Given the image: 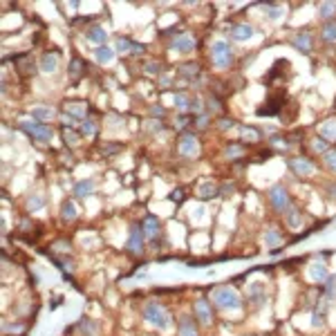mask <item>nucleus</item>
<instances>
[{
	"mask_svg": "<svg viewBox=\"0 0 336 336\" xmlns=\"http://www.w3.org/2000/svg\"><path fill=\"white\" fill-rule=\"evenodd\" d=\"M195 195H197L199 199H213V197L220 195V186L213 184L211 179H207V182H202L197 188H195Z\"/></svg>",
	"mask_w": 336,
	"mask_h": 336,
	"instance_id": "nucleus-25",
	"label": "nucleus"
},
{
	"mask_svg": "<svg viewBox=\"0 0 336 336\" xmlns=\"http://www.w3.org/2000/svg\"><path fill=\"white\" fill-rule=\"evenodd\" d=\"M292 47L298 49L300 54H312L314 52V34L309 29H298L292 36Z\"/></svg>",
	"mask_w": 336,
	"mask_h": 336,
	"instance_id": "nucleus-11",
	"label": "nucleus"
},
{
	"mask_svg": "<svg viewBox=\"0 0 336 336\" xmlns=\"http://www.w3.org/2000/svg\"><path fill=\"white\" fill-rule=\"evenodd\" d=\"M215 305L211 303V298L207 296H199V298L193 300V316L195 320L199 323V327H211L215 323Z\"/></svg>",
	"mask_w": 336,
	"mask_h": 336,
	"instance_id": "nucleus-7",
	"label": "nucleus"
},
{
	"mask_svg": "<svg viewBox=\"0 0 336 336\" xmlns=\"http://www.w3.org/2000/svg\"><path fill=\"white\" fill-rule=\"evenodd\" d=\"M285 242V233L280 227H267L264 229V244L267 247H280Z\"/></svg>",
	"mask_w": 336,
	"mask_h": 336,
	"instance_id": "nucleus-26",
	"label": "nucleus"
},
{
	"mask_svg": "<svg viewBox=\"0 0 336 336\" xmlns=\"http://www.w3.org/2000/svg\"><path fill=\"white\" fill-rule=\"evenodd\" d=\"M132 41H130V38H126V36H119L117 38V52H123V54H126V52H132Z\"/></svg>",
	"mask_w": 336,
	"mask_h": 336,
	"instance_id": "nucleus-49",
	"label": "nucleus"
},
{
	"mask_svg": "<svg viewBox=\"0 0 336 336\" xmlns=\"http://www.w3.org/2000/svg\"><path fill=\"white\" fill-rule=\"evenodd\" d=\"M54 249H56V251H70V242H56Z\"/></svg>",
	"mask_w": 336,
	"mask_h": 336,
	"instance_id": "nucleus-59",
	"label": "nucleus"
},
{
	"mask_svg": "<svg viewBox=\"0 0 336 336\" xmlns=\"http://www.w3.org/2000/svg\"><path fill=\"white\" fill-rule=\"evenodd\" d=\"M18 128L41 144H47L49 139H52V126L36 121V119H21V121H18Z\"/></svg>",
	"mask_w": 336,
	"mask_h": 336,
	"instance_id": "nucleus-6",
	"label": "nucleus"
},
{
	"mask_svg": "<svg viewBox=\"0 0 336 336\" xmlns=\"http://www.w3.org/2000/svg\"><path fill=\"white\" fill-rule=\"evenodd\" d=\"M309 274H312V280H314V283L320 285V287H323L325 280L329 278V272H327V267H325V262H318V260L309 264Z\"/></svg>",
	"mask_w": 336,
	"mask_h": 336,
	"instance_id": "nucleus-27",
	"label": "nucleus"
},
{
	"mask_svg": "<svg viewBox=\"0 0 336 336\" xmlns=\"http://www.w3.org/2000/svg\"><path fill=\"white\" fill-rule=\"evenodd\" d=\"M207 112L213 117V114H220V112H224V99L222 97H218V94H207Z\"/></svg>",
	"mask_w": 336,
	"mask_h": 336,
	"instance_id": "nucleus-29",
	"label": "nucleus"
},
{
	"mask_svg": "<svg viewBox=\"0 0 336 336\" xmlns=\"http://www.w3.org/2000/svg\"><path fill=\"white\" fill-rule=\"evenodd\" d=\"M209 58H211V63H213V68L220 70V72H227V70H231L233 65H235V52H233V47L229 45V41H222V38L211 45Z\"/></svg>",
	"mask_w": 336,
	"mask_h": 336,
	"instance_id": "nucleus-3",
	"label": "nucleus"
},
{
	"mask_svg": "<svg viewBox=\"0 0 336 336\" xmlns=\"http://www.w3.org/2000/svg\"><path fill=\"white\" fill-rule=\"evenodd\" d=\"M148 110H150V114H153V117H157V119H159V121H162V119H164V117H166V114H168V110L164 108V105H159V103H157V105L153 103V105H150Z\"/></svg>",
	"mask_w": 336,
	"mask_h": 336,
	"instance_id": "nucleus-51",
	"label": "nucleus"
},
{
	"mask_svg": "<svg viewBox=\"0 0 336 336\" xmlns=\"http://www.w3.org/2000/svg\"><path fill=\"white\" fill-rule=\"evenodd\" d=\"M264 12H269V18H278L280 16V7H278V5H264Z\"/></svg>",
	"mask_w": 336,
	"mask_h": 336,
	"instance_id": "nucleus-56",
	"label": "nucleus"
},
{
	"mask_svg": "<svg viewBox=\"0 0 336 336\" xmlns=\"http://www.w3.org/2000/svg\"><path fill=\"white\" fill-rule=\"evenodd\" d=\"M92 193H94V179H83V182H79L74 186V195L77 197H88Z\"/></svg>",
	"mask_w": 336,
	"mask_h": 336,
	"instance_id": "nucleus-39",
	"label": "nucleus"
},
{
	"mask_svg": "<svg viewBox=\"0 0 336 336\" xmlns=\"http://www.w3.org/2000/svg\"><path fill=\"white\" fill-rule=\"evenodd\" d=\"M58 61H61V54L58 52H45L41 56V72L54 74L58 70Z\"/></svg>",
	"mask_w": 336,
	"mask_h": 336,
	"instance_id": "nucleus-20",
	"label": "nucleus"
},
{
	"mask_svg": "<svg viewBox=\"0 0 336 336\" xmlns=\"http://www.w3.org/2000/svg\"><path fill=\"white\" fill-rule=\"evenodd\" d=\"M267 204L276 215L283 218V215L294 207V197H292V193H289V188L285 186V184H274L272 188H267Z\"/></svg>",
	"mask_w": 336,
	"mask_h": 336,
	"instance_id": "nucleus-4",
	"label": "nucleus"
},
{
	"mask_svg": "<svg viewBox=\"0 0 336 336\" xmlns=\"http://www.w3.org/2000/svg\"><path fill=\"white\" fill-rule=\"evenodd\" d=\"M235 193V184L233 182H224V184H220V195H233Z\"/></svg>",
	"mask_w": 336,
	"mask_h": 336,
	"instance_id": "nucleus-54",
	"label": "nucleus"
},
{
	"mask_svg": "<svg viewBox=\"0 0 336 336\" xmlns=\"http://www.w3.org/2000/svg\"><path fill=\"white\" fill-rule=\"evenodd\" d=\"M215 126H218L220 132H227V130H233L238 128V121H235L233 117H220L218 121H215Z\"/></svg>",
	"mask_w": 336,
	"mask_h": 336,
	"instance_id": "nucleus-45",
	"label": "nucleus"
},
{
	"mask_svg": "<svg viewBox=\"0 0 336 336\" xmlns=\"http://www.w3.org/2000/svg\"><path fill=\"white\" fill-rule=\"evenodd\" d=\"M184 197H186V195H184V188H175L173 195H170V199H173V202H182Z\"/></svg>",
	"mask_w": 336,
	"mask_h": 336,
	"instance_id": "nucleus-57",
	"label": "nucleus"
},
{
	"mask_svg": "<svg viewBox=\"0 0 336 336\" xmlns=\"http://www.w3.org/2000/svg\"><path fill=\"white\" fill-rule=\"evenodd\" d=\"M170 49H175L179 54H190L197 49V41H195V36L190 32H177L170 38Z\"/></svg>",
	"mask_w": 336,
	"mask_h": 336,
	"instance_id": "nucleus-10",
	"label": "nucleus"
},
{
	"mask_svg": "<svg viewBox=\"0 0 336 336\" xmlns=\"http://www.w3.org/2000/svg\"><path fill=\"white\" fill-rule=\"evenodd\" d=\"M56 117V110L52 108V105H34L32 108V119H36V121H52V119Z\"/></svg>",
	"mask_w": 336,
	"mask_h": 336,
	"instance_id": "nucleus-28",
	"label": "nucleus"
},
{
	"mask_svg": "<svg viewBox=\"0 0 336 336\" xmlns=\"http://www.w3.org/2000/svg\"><path fill=\"white\" fill-rule=\"evenodd\" d=\"M61 119H63V126H65V128H74V126L79 123V119H74L72 114H68V112H65Z\"/></svg>",
	"mask_w": 336,
	"mask_h": 336,
	"instance_id": "nucleus-55",
	"label": "nucleus"
},
{
	"mask_svg": "<svg viewBox=\"0 0 336 336\" xmlns=\"http://www.w3.org/2000/svg\"><path fill=\"white\" fill-rule=\"evenodd\" d=\"M144 72H146V74H157V77H159V74H162V65L155 63V61H150V63H146Z\"/></svg>",
	"mask_w": 336,
	"mask_h": 336,
	"instance_id": "nucleus-53",
	"label": "nucleus"
},
{
	"mask_svg": "<svg viewBox=\"0 0 336 336\" xmlns=\"http://www.w3.org/2000/svg\"><path fill=\"white\" fill-rule=\"evenodd\" d=\"M287 168L292 170L294 177L298 179H312L318 170V164L312 159V155H294L287 159Z\"/></svg>",
	"mask_w": 336,
	"mask_h": 336,
	"instance_id": "nucleus-5",
	"label": "nucleus"
},
{
	"mask_svg": "<svg viewBox=\"0 0 336 336\" xmlns=\"http://www.w3.org/2000/svg\"><path fill=\"white\" fill-rule=\"evenodd\" d=\"M177 155L182 159H195L199 157V139H197V132H193V130H188V132H182L177 139Z\"/></svg>",
	"mask_w": 336,
	"mask_h": 336,
	"instance_id": "nucleus-8",
	"label": "nucleus"
},
{
	"mask_svg": "<svg viewBox=\"0 0 336 336\" xmlns=\"http://www.w3.org/2000/svg\"><path fill=\"white\" fill-rule=\"evenodd\" d=\"M142 229H144L146 240H157L159 235H162V222H159L155 215H146V218H144Z\"/></svg>",
	"mask_w": 336,
	"mask_h": 336,
	"instance_id": "nucleus-16",
	"label": "nucleus"
},
{
	"mask_svg": "<svg viewBox=\"0 0 336 336\" xmlns=\"http://www.w3.org/2000/svg\"><path fill=\"white\" fill-rule=\"evenodd\" d=\"M85 68H88V65H85V61H83V58L74 56L72 61H70V68H68V74H70V79H72V81H79V79H81L83 74H85Z\"/></svg>",
	"mask_w": 336,
	"mask_h": 336,
	"instance_id": "nucleus-30",
	"label": "nucleus"
},
{
	"mask_svg": "<svg viewBox=\"0 0 336 336\" xmlns=\"http://www.w3.org/2000/svg\"><path fill=\"white\" fill-rule=\"evenodd\" d=\"M123 150V144L119 142H103L101 144V155L103 157H114L117 153H121Z\"/></svg>",
	"mask_w": 336,
	"mask_h": 336,
	"instance_id": "nucleus-41",
	"label": "nucleus"
},
{
	"mask_svg": "<svg viewBox=\"0 0 336 336\" xmlns=\"http://www.w3.org/2000/svg\"><path fill=\"white\" fill-rule=\"evenodd\" d=\"M94 132H97V123H94L92 119H85V121L81 123V135H85V137H92Z\"/></svg>",
	"mask_w": 336,
	"mask_h": 336,
	"instance_id": "nucleus-50",
	"label": "nucleus"
},
{
	"mask_svg": "<svg viewBox=\"0 0 336 336\" xmlns=\"http://www.w3.org/2000/svg\"><path fill=\"white\" fill-rule=\"evenodd\" d=\"M177 334L179 336H199V323L193 314H182L177 318Z\"/></svg>",
	"mask_w": 336,
	"mask_h": 336,
	"instance_id": "nucleus-14",
	"label": "nucleus"
},
{
	"mask_svg": "<svg viewBox=\"0 0 336 336\" xmlns=\"http://www.w3.org/2000/svg\"><path fill=\"white\" fill-rule=\"evenodd\" d=\"M323 292H325V298H336V276H329L323 285Z\"/></svg>",
	"mask_w": 336,
	"mask_h": 336,
	"instance_id": "nucleus-47",
	"label": "nucleus"
},
{
	"mask_svg": "<svg viewBox=\"0 0 336 336\" xmlns=\"http://www.w3.org/2000/svg\"><path fill=\"white\" fill-rule=\"evenodd\" d=\"M159 88H168L170 85V74H164V77H159Z\"/></svg>",
	"mask_w": 336,
	"mask_h": 336,
	"instance_id": "nucleus-58",
	"label": "nucleus"
},
{
	"mask_svg": "<svg viewBox=\"0 0 336 336\" xmlns=\"http://www.w3.org/2000/svg\"><path fill=\"white\" fill-rule=\"evenodd\" d=\"M253 25H249V23H235L229 27V38L231 41H249V38L253 36Z\"/></svg>",
	"mask_w": 336,
	"mask_h": 336,
	"instance_id": "nucleus-15",
	"label": "nucleus"
},
{
	"mask_svg": "<svg viewBox=\"0 0 336 336\" xmlns=\"http://www.w3.org/2000/svg\"><path fill=\"white\" fill-rule=\"evenodd\" d=\"M283 101H285L283 94H269L267 105H262V108L258 110V114H260V117H262V114H264V117H269V114H278L280 110H283V105H285Z\"/></svg>",
	"mask_w": 336,
	"mask_h": 336,
	"instance_id": "nucleus-17",
	"label": "nucleus"
},
{
	"mask_svg": "<svg viewBox=\"0 0 336 336\" xmlns=\"http://www.w3.org/2000/svg\"><path fill=\"white\" fill-rule=\"evenodd\" d=\"M146 130H148V132H162L164 121H159V119H150V121L146 123Z\"/></svg>",
	"mask_w": 336,
	"mask_h": 336,
	"instance_id": "nucleus-52",
	"label": "nucleus"
},
{
	"mask_svg": "<svg viewBox=\"0 0 336 336\" xmlns=\"http://www.w3.org/2000/svg\"><path fill=\"white\" fill-rule=\"evenodd\" d=\"M144 320H148L150 325H155L157 329H168L173 327V316H170L168 307L162 300H146L142 307Z\"/></svg>",
	"mask_w": 336,
	"mask_h": 336,
	"instance_id": "nucleus-2",
	"label": "nucleus"
},
{
	"mask_svg": "<svg viewBox=\"0 0 336 336\" xmlns=\"http://www.w3.org/2000/svg\"><path fill=\"white\" fill-rule=\"evenodd\" d=\"M318 18L323 23L336 21V3H320L318 5Z\"/></svg>",
	"mask_w": 336,
	"mask_h": 336,
	"instance_id": "nucleus-34",
	"label": "nucleus"
},
{
	"mask_svg": "<svg viewBox=\"0 0 336 336\" xmlns=\"http://www.w3.org/2000/svg\"><path fill=\"white\" fill-rule=\"evenodd\" d=\"M247 150H249V146L247 144H242V142H229L227 146H224V159L227 162H231V164H235V162H242V159H247Z\"/></svg>",
	"mask_w": 336,
	"mask_h": 336,
	"instance_id": "nucleus-13",
	"label": "nucleus"
},
{
	"mask_svg": "<svg viewBox=\"0 0 336 336\" xmlns=\"http://www.w3.org/2000/svg\"><path fill=\"white\" fill-rule=\"evenodd\" d=\"M323 166L327 168V173H332V175H336V148L332 146L327 150V153L323 155Z\"/></svg>",
	"mask_w": 336,
	"mask_h": 336,
	"instance_id": "nucleus-42",
	"label": "nucleus"
},
{
	"mask_svg": "<svg viewBox=\"0 0 336 336\" xmlns=\"http://www.w3.org/2000/svg\"><path fill=\"white\" fill-rule=\"evenodd\" d=\"M199 72H202L199 63H182V65H177V74H179V77H182L186 83H193L195 79L199 77Z\"/></svg>",
	"mask_w": 336,
	"mask_h": 336,
	"instance_id": "nucleus-21",
	"label": "nucleus"
},
{
	"mask_svg": "<svg viewBox=\"0 0 336 336\" xmlns=\"http://www.w3.org/2000/svg\"><path fill=\"white\" fill-rule=\"evenodd\" d=\"M267 144H269V148H274V153L278 150V153H283V150H287L289 148V137L287 135H274L272 139H267Z\"/></svg>",
	"mask_w": 336,
	"mask_h": 336,
	"instance_id": "nucleus-37",
	"label": "nucleus"
},
{
	"mask_svg": "<svg viewBox=\"0 0 336 336\" xmlns=\"http://www.w3.org/2000/svg\"><path fill=\"white\" fill-rule=\"evenodd\" d=\"M323 193H325V197H327L329 202H336V179H329V182L325 184Z\"/></svg>",
	"mask_w": 336,
	"mask_h": 336,
	"instance_id": "nucleus-48",
	"label": "nucleus"
},
{
	"mask_svg": "<svg viewBox=\"0 0 336 336\" xmlns=\"http://www.w3.org/2000/svg\"><path fill=\"white\" fill-rule=\"evenodd\" d=\"M18 65V72L23 74V77H34L36 74V63H34L32 54H21V56L14 58Z\"/></svg>",
	"mask_w": 336,
	"mask_h": 336,
	"instance_id": "nucleus-19",
	"label": "nucleus"
},
{
	"mask_svg": "<svg viewBox=\"0 0 336 336\" xmlns=\"http://www.w3.org/2000/svg\"><path fill=\"white\" fill-rule=\"evenodd\" d=\"M85 38H88V41H92V43L103 45L105 38H108V34H105V29L101 27V25H92L90 29H85Z\"/></svg>",
	"mask_w": 336,
	"mask_h": 336,
	"instance_id": "nucleus-32",
	"label": "nucleus"
},
{
	"mask_svg": "<svg viewBox=\"0 0 336 336\" xmlns=\"http://www.w3.org/2000/svg\"><path fill=\"white\" fill-rule=\"evenodd\" d=\"M318 38L327 45V47H336V21H329V23L320 25Z\"/></svg>",
	"mask_w": 336,
	"mask_h": 336,
	"instance_id": "nucleus-18",
	"label": "nucleus"
},
{
	"mask_svg": "<svg viewBox=\"0 0 336 336\" xmlns=\"http://www.w3.org/2000/svg\"><path fill=\"white\" fill-rule=\"evenodd\" d=\"M126 251L135 258H139L144 251H146V235H144L142 224H132L128 231V242H126Z\"/></svg>",
	"mask_w": 336,
	"mask_h": 336,
	"instance_id": "nucleus-9",
	"label": "nucleus"
},
{
	"mask_svg": "<svg viewBox=\"0 0 336 336\" xmlns=\"http://www.w3.org/2000/svg\"><path fill=\"white\" fill-rule=\"evenodd\" d=\"M61 137H63L65 146H77V144L81 142V135H79L77 130H72V128H63Z\"/></svg>",
	"mask_w": 336,
	"mask_h": 336,
	"instance_id": "nucleus-43",
	"label": "nucleus"
},
{
	"mask_svg": "<svg viewBox=\"0 0 336 336\" xmlns=\"http://www.w3.org/2000/svg\"><path fill=\"white\" fill-rule=\"evenodd\" d=\"M114 58V52L108 47V45H99L97 47V61L99 63H110Z\"/></svg>",
	"mask_w": 336,
	"mask_h": 336,
	"instance_id": "nucleus-44",
	"label": "nucleus"
},
{
	"mask_svg": "<svg viewBox=\"0 0 336 336\" xmlns=\"http://www.w3.org/2000/svg\"><path fill=\"white\" fill-rule=\"evenodd\" d=\"M190 101H193V94L186 92V90H177V92H173V103H175V110H177V112H188Z\"/></svg>",
	"mask_w": 336,
	"mask_h": 336,
	"instance_id": "nucleus-22",
	"label": "nucleus"
},
{
	"mask_svg": "<svg viewBox=\"0 0 336 336\" xmlns=\"http://www.w3.org/2000/svg\"><path fill=\"white\" fill-rule=\"evenodd\" d=\"M65 112L72 114L74 119H85V114H88V105L83 101H70L65 103Z\"/></svg>",
	"mask_w": 336,
	"mask_h": 336,
	"instance_id": "nucleus-33",
	"label": "nucleus"
},
{
	"mask_svg": "<svg viewBox=\"0 0 336 336\" xmlns=\"http://www.w3.org/2000/svg\"><path fill=\"white\" fill-rule=\"evenodd\" d=\"M45 207V197L41 193H32L29 195V199H27V209L29 211H41Z\"/></svg>",
	"mask_w": 336,
	"mask_h": 336,
	"instance_id": "nucleus-46",
	"label": "nucleus"
},
{
	"mask_svg": "<svg viewBox=\"0 0 336 336\" xmlns=\"http://www.w3.org/2000/svg\"><path fill=\"white\" fill-rule=\"evenodd\" d=\"M77 327L81 329V334H85V336H97V332H99V323L92 318H81Z\"/></svg>",
	"mask_w": 336,
	"mask_h": 336,
	"instance_id": "nucleus-38",
	"label": "nucleus"
},
{
	"mask_svg": "<svg viewBox=\"0 0 336 336\" xmlns=\"http://www.w3.org/2000/svg\"><path fill=\"white\" fill-rule=\"evenodd\" d=\"M307 144H309V153H312V155H318V157H323V155L327 153L329 148H332V146H329L327 142H325L323 137H318V135H316V137H312V139H309Z\"/></svg>",
	"mask_w": 336,
	"mask_h": 336,
	"instance_id": "nucleus-31",
	"label": "nucleus"
},
{
	"mask_svg": "<svg viewBox=\"0 0 336 336\" xmlns=\"http://www.w3.org/2000/svg\"><path fill=\"white\" fill-rule=\"evenodd\" d=\"M283 222H285V227H287L289 231H300V229L305 227V211L294 204V207L283 215Z\"/></svg>",
	"mask_w": 336,
	"mask_h": 336,
	"instance_id": "nucleus-12",
	"label": "nucleus"
},
{
	"mask_svg": "<svg viewBox=\"0 0 336 336\" xmlns=\"http://www.w3.org/2000/svg\"><path fill=\"white\" fill-rule=\"evenodd\" d=\"M318 137H323L329 146L336 144V119H325V121L320 123V126H318Z\"/></svg>",
	"mask_w": 336,
	"mask_h": 336,
	"instance_id": "nucleus-24",
	"label": "nucleus"
},
{
	"mask_svg": "<svg viewBox=\"0 0 336 336\" xmlns=\"http://www.w3.org/2000/svg\"><path fill=\"white\" fill-rule=\"evenodd\" d=\"M211 123H215V121L209 112L199 114V117H193V132H204V130L211 128Z\"/></svg>",
	"mask_w": 336,
	"mask_h": 336,
	"instance_id": "nucleus-35",
	"label": "nucleus"
},
{
	"mask_svg": "<svg viewBox=\"0 0 336 336\" xmlns=\"http://www.w3.org/2000/svg\"><path fill=\"white\" fill-rule=\"evenodd\" d=\"M240 135H242V144H247V146L262 142V130L255 126H240Z\"/></svg>",
	"mask_w": 336,
	"mask_h": 336,
	"instance_id": "nucleus-23",
	"label": "nucleus"
},
{
	"mask_svg": "<svg viewBox=\"0 0 336 336\" xmlns=\"http://www.w3.org/2000/svg\"><path fill=\"white\" fill-rule=\"evenodd\" d=\"M247 300H249V303H253V305H262V300H264V287H262V285L253 283L251 287H249V292H247Z\"/></svg>",
	"mask_w": 336,
	"mask_h": 336,
	"instance_id": "nucleus-36",
	"label": "nucleus"
},
{
	"mask_svg": "<svg viewBox=\"0 0 336 336\" xmlns=\"http://www.w3.org/2000/svg\"><path fill=\"white\" fill-rule=\"evenodd\" d=\"M77 215H79V211H77V207H74L72 199L63 202V207H61V218L65 220V222H74V220H77Z\"/></svg>",
	"mask_w": 336,
	"mask_h": 336,
	"instance_id": "nucleus-40",
	"label": "nucleus"
},
{
	"mask_svg": "<svg viewBox=\"0 0 336 336\" xmlns=\"http://www.w3.org/2000/svg\"><path fill=\"white\" fill-rule=\"evenodd\" d=\"M211 303L218 309H222V312H240L244 307L242 296H240V292L233 285H218V287H213Z\"/></svg>",
	"mask_w": 336,
	"mask_h": 336,
	"instance_id": "nucleus-1",
	"label": "nucleus"
}]
</instances>
